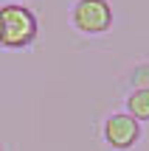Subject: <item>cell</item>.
<instances>
[{
    "label": "cell",
    "mask_w": 149,
    "mask_h": 151,
    "mask_svg": "<svg viewBox=\"0 0 149 151\" xmlns=\"http://www.w3.org/2000/svg\"><path fill=\"white\" fill-rule=\"evenodd\" d=\"M37 37V17L28 6L9 3L0 9V45L6 48H25Z\"/></svg>",
    "instance_id": "cell-1"
},
{
    "label": "cell",
    "mask_w": 149,
    "mask_h": 151,
    "mask_svg": "<svg viewBox=\"0 0 149 151\" xmlns=\"http://www.w3.org/2000/svg\"><path fill=\"white\" fill-rule=\"evenodd\" d=\"M71 20L82 34H104L113 25V9L107 0H79L71 11Z\"/></svg>",
    "instance_id": "cell-2"
},
{
    "label": "cell",
    "mask_w": 149,
    "mask_h": 151,
    "mask_svg": "<svg viewBox=\"0 0 149 151\" xmlns=\"http://www.w3.org/2000/svg\"><path fill=\"white\" fill-rule=\"evenodd\" d=\"M141 137V126L132 115L127 112H118V115H110L104 120V140L110 143L113 148L124 151V148H132L135 140Z\"/></svg>",
    "instance_id": "cell-3"
},
{
    "label": "cell",
    "mask_w": 149,
    "mask_h": 151,
    "mask_svg": "<svg viewBox=\"0 0 149 151\" xmlns=\"http://www.w3.org/2000/svg\"><path fill=\"white\" fill-rule=\"evenodd\" d=\"M127 109L135 120H149V90H135L127 98Z\"/></svg>",
    "instance_id": "cell-4"
},
{
    "label": "cell",
    "mask_w": 149,
    "mask_h": 151,
    "mask_svg": "<svg viewBox=\"0 0 149 151\" xmlns=\"http://www.w3.org/2000/svg\"><path fill=\"white\" fill-rule=\"evenodd\" d=\"M132 84L138 87V90H149V65L135 67V73H132Z\"/></svg>",
    "instance_id": "cell-5"
}]
</instances>
